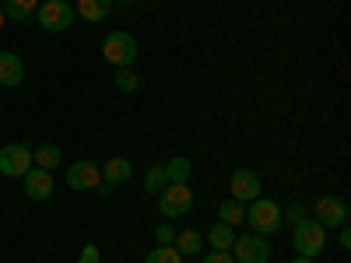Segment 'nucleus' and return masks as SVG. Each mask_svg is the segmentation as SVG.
<instances>
[{"instance_id":"obj_1","label":"nucleus","mask_w":351,"mask_h":263,"mask_svg":"<svg viewBox=\"0 0 351 263\" xmlns=\"http://www.w3.org/2000/svg\"><path fill=\"white\" fill-rule=\"evenodd\" d=\"M291 246H295V256H306V260H316L319 253L327 249V228L319 225L313 214L299 225H291Z\"/></svg>"},{"instance_id":"obj_2","label":"nucleus","mask_w":351,"mask_h":263,"mask_svg":"<svg viewBox=\"0 0 351 263\" xmlns=\"http://www.w3.org/2000/svg\"><path fill=\"white\" fill-rule=\"evenodd\" d=\"M246 225H250L253 231H260V236H274V231L285 225L281 203H274V200H267V197H256L250 208H246Z\"/></svg>"},{"instance_id":"obj_3","label":"nucleus","mask_w":351,"mask_h":263,"mask_svg":"<svg viewBox=\"0 0 351 263\" xmlns=\"http://www.w3.org/2000/svg\"><path fill=\"white\" fill-rule=\"evenodd\" d=\"M137 53L141 49H137V39L130 32H109L102 39V60L109 67H130L137 60Z\"/></svg>"},{"instance_id":"obj_4","label":"nucleus","mask_w":351,"mask_h":263,"mask_svg":"<svg viewBox=\"0 0 351 263\" xmlns=\"http://www.w3.org/2000/svg\"><path fill=\"white\" fill-rule=\"evenodd\" d=\"M74 4H67V0H46V4H39L36 11V21L43 32H67V28L74 25Z\"/></svg>"},{"instance_id":"obj_5","label":"nucleus","mask_w":351,"mask_h":263,"mask_svg":"<svg viewBox=\"0 0 351 263\" xmlns=\"http://www.w3.org/2000/svg\"><path fill=\"white\" fill-rule=\"evenodd\" d=\"M190 208H193V190H190V183H169V186L158 193V211H162V218H183V214H190Z\"/></svg>"},{"instance_id":"obj_6","label":"nucleus","mask_w":351,"mask_h":263,"mask_svg":"<svg viewBox=\"0 0 351 263\" xmlns=\"http://www.w3.org/2000/svg\"><path fill=\"white\" fill-rule=\"evenodd\" d=\"M32 165H36L32 162V148H28L25 140L4 144V148H0V175H8V179H21Z\"/></svg>"},{"instance_id":"obj_7","label":"nucleus","mask_w":351,"mask_h":263,"mask_svg":"<svg viewBox=\"0 0 351 263\" xmlns=\"http://www.w3.org/2000/svg\"><path fill=\"white\" fill-rule=\"evenodd\" d=\"M232 256H236V263H271V242H267V236H260V231L236 236Z\"/></svg>"},{"instance_id":"obj_8","label":"nucleus","mask_w":351,"mask_h":263,"mask_svg":"<svg viewBox=\"0 0 351 263\" xmlns=\"http://www.w3.org/2000/svg\"><path fill=\"white\" fill-rule=\"evenodd\" d=\"M348 200L344 197H337V193H327V197H319L316 200V208H313V218L324 225V228H341V225H348Z\"/></svg>"},{"instance_id":"obj_9","label":"nucleus","mask_w":351,"mask_h":263,"mask_svg":"<svg viewBox=\"0 0 351 263\" xmlns=\"http://www.w3.org/2000/svg\"><path fill=\"white\" fill-rule=\"evenodd\" d=\"M228 193L239 203H253L256 197H263V183H260V175L253 168H236L232 179H228Z\"/></svg>"},{"instance_id":"obj_10","label":"nucleus","mask_w":351,"mask_h":263,"mask_svg":"<svg viewBox=\"0 0 351 263\" xmlns=\"http://www.w3.org/2000/svg\"><path fill=\"white\" fill-rule=\"evenodd\" d=\"M67 186L71 190H99L102 186V165L99 162H74L67 168Z\"/></svg>"},{"instance_id":"obj_11","label":"nucleus","mask_w":351,"mask_h":263,"mask_svg":"<svg viewBox=\"0 0 351 263\" xmlns=\"http://www.w3.org/2000/svg\"><path fill=\"white\" fill-rule=\"evenodd\" d=\"M21 186H25V197L28 200H49L53 197V172H46V168H39V165H32L25 175H21Z\"/></svg>"},{"instance_id":"obj_12","label":"nucleus","mask_w":351,"mask_h":263,"mask_svg":"<svg viewBox=\"0 0 351 263\" xmlns=\"http://www.w3.org/2000/svg\"><path fill=\"white\" fill-rule=\"evenodd\" d=\"M25 81V64L14 49H0V88H18Z\"/></svg>"},{"instance_id":"obj_13","label":"nucleus","mask_w":351,"mask_h":263,"mask_svg":"<svg viewBox=\"0 0 351 263\" xmlns=\"http://www.w3.org/2000/svg\"><path fill=\"white\" fill-rule=\"evenodd\" d=\"M130 175H134V162H130V158L116 155V158H109V162L102 165V183H106V186H123Z\"/></svg>"},{"instance_id":"obj_14","label":"nucleus","mask_w":351,"mask_h":263,"mask_svg":"<svg viewBox=\"0 0 351 263\" xmlns=\"http://www.w3.org/2000/svg\"><path fill=\"white\" fill-rule=\"evenodd\" d=\"M112 4H116V0H77L74 14L81 21H106V14L112 11Z\"/></svg>"},{"instance_id":"obj_15","label":"nucleus","mask_w":351,"mask_h":263,"mask_svg":"<svg viewBox=\"0 0 351 263\" xmlns=\"http://www.w3.org/2000/svg\"><path fill=\"white\" fill-rule=\"evenodd\" d=\"M218 221L221 225H228V228H239V225H246V203H239V200H221L218 203Z\"/></svg>"},{"instance_id":"obj_16","label":"nucleus","mask_w":351,"mask_h":263,"mask_svg":"<svg viewBox=\"0 0 351 263\" xmlns=\"http://www.w3.org/2000/svg\"><path fill=\"white\" fill-rule=\"evenodd\" d=\"M172 246L180 249V256H200V249H204V236H200V231H193V228L176 231Z\"/></svg>"},{"instance_id":"obj_17","label":"nucleus","mask_w":351,"mask_h":263,"mask_svg":"<svg viewBox=\"0 0 351 263\" xmlns=\"http://www.w3.org/2000/svg\"><path fill=\"white\" fill-rule=\"evenodd\" d=\"M32 162H36L39 168L53 172V168H60V165H64V151L56 148V144H39V148L32 151Z\"/></svg>"},{"instance_id":"obj_18","label":"nucleus","mask_w":351,"mask_h":263,"mask_svg":"<svg viewBox=\"0 0 351 263\" xmlns=\"http://www.w3.org/2000/svg\"><path fill=\"white\" fill-rule=\"evenodd\" d=\"M190 175H193V162L186 155H176L165 162V179L169 183H190Z\"/></svg>"},{"instance_id":"obj_19","label":"nucleus","mask_w":351,"mask_h":263,"mask_svg":"<svg viewBox=\"0 0 351 263\" xmlns=\"http://www.w3.org/2000/svg\"><path fill=\"white\" fill-rule=\"evenodd\" d=\"M204 242H208L211 249H232V242H236V228L215 221V225L208 228V236H204Z\"/></svg>"},{"instance_id":"obj_20","label":"nucleus","mask_w":351,"mask_h":263,"mask_svg":"<svg viewBox=\"0 0 351 263\" xmlns=\"http://www.w3.org/2000/svg\"><path fill=\"white\" fill-rule=\"evenodd\" d=\"M36 11H39V0H4L8 21H28Z\"/></svg>"},{"instance_id":"obj_21","label":"nucleus","mask_w":351,"mask_h":263,"mask_svg":"<svg viewBox=\"0 0 351 263\" xmlns=\"http://www.w3.org/2000/svg\"><path fill=\"white\" fill-rule=\"evenodd\" d=\"M112 84L120 88L123 95H134V92H141V77H137V71H130V67H116V74H112Z\"/></svg>"},{"instance_id":"obj_22","label":"nucleus","mask_w":351,"mask_h":263,"mask_svg":"<svg viewBox=\"0 0 351 263\" xmlns=\"http://www.w3.org/2000/svg\"><path fill=\"white\" fill-rule=\"evenodd\" d=\"M165 186H169V179H165V165H152L148 172H144V190H148L152 197H158Z\"/></svg>"},{"instance_id":"obj_23","label":"nucleus","mask_w":351,"mask_h":263,"mask_svg":"<svg viewBox=\"0 0 351 263\" xmlns=\"http://www.w3.org/2000/svg\"><path fill=\"white\" fill-rule=\"evenodd\" d=\"M144 263H183V256H180L176 246H155L148 256H144Z\"/></svg>"},{"instance_id":"obj_24","label":"nucleus","mask_w":351,"mask_h":263,"mask_svg":"<svg viewBox=\"0 0 351 263\" xmlns=\"http://www.w3.org/2000/svg\"><path fill=\"white\" fill-rule=\"evenodd\" d=\"M281 218H285L288 225H299V221L309 218V208H306V203H291V208H281Z\"/></svg>"},{"instance_id":"obj_25","label":"nucleus","mask_w":351,"mask_h":263,"mask_svg":"<svg viewBox=\"0 0 351 263\" xmlns=\"http://www.w3.org/2000/svg\"><path fill=\"white\" fill-rule=\"evenodd\" d=\"M172 239H176V228H172L169 221L155 225V242H158V246H172Z\"/></svg>"},{"instance_id":"obj_26","label":"nucleus","mask_w":351,"mask_h":263,"mask_svg":"<svg viewBox=\"0 0 351 263\" xmlns=\"http://www.w3.org/2000/svg\"><path fill=\"white\" fill-rule=\"evenodd\" d=\"M200 263H236V256H232V249H211V253H204Z\"/></svg>"},{"instance_id":"obj_27","label":"nucleus","mask_w":351,"mask_h":263,"mask_svg":"<svg viewBox=\"0 0 351 263\" xmlns=\"http://www.w3.org/2000/svg\"><path fill=\"white\" fill-rule=\"evenodd\" d=\"M99 260H102L99 246H84V249H81V256H77V263H99Z\"/></svg>"},{"instance_id":"obj_28","label":"nucleus","mask_w":351,"mask_h":263,"mask_svg":"<svg viewBox=\"0 0 351 263\" xmlns=\"http://www.w3.org/2000/svg\"><path fill=\"white\" fill-rule=\"evenodd\" d=\"M337 246H341L344 253L351 249V228H348V225H341V231H337Z\"/></svg>"},{"instance_id":"obj_29","label":"nucleus","mask_w":351,"mask_h":263,"mask_svg":"<svg viewBox=\"0 0 351 263\" xmlns=\"http://www.w3.org/2000/svg\"><path fill=\"white\" fill-rule=\"evenodd\" d=\"M8 25V14H4V4H0V28H4Z\"/></svg>"},{"instance_id":"obj_30","label":"nucleus","mask_w":351,"mask_h":263,"mask_svg":"<svg viewBox=\"0 0 351 263\" xmlns=\"http://www.w3.org/2000/svg\"><path fill=\"white\" fill-rule=\"evenodd\" d=\"M291 263H313V260H306V256H295V260H291Z\"/></svg>"}]
</instances>
